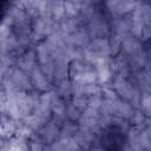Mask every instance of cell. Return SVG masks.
I'll list each match as a JSON object with an SVG mask.
<instances>
[{
	"label": "cell",
	"mask_w": 151,
	"mask_h": 151,
	"mask_svg": "<svg viewBox=\"0 0 151 151\" xmlns=\"http://www.w3.org/2000/svg\"><path fill=\"white\" fill-rule=\"evenodd\" d=\"M7 6H8V0H0V21L6 13Z\"/></svg>",
	"instance_id": "obj_2"
},
{
	"label": "cell",
	"mask_w": 151,
	"mask_h": 151,
	"mask_svg": "<svg viewBox=\"0 0 151 151\" xmlns=\"http://www.w3.org/2000/svg\"><path fill=\"white\" fill-rule=\"evenodd\" d=\"M122 131H117L116 129H111L109 132H105L103 138V144H111L109 147H118L122 145L123 142V134Z\"/></svg>",
	"instance_id": "obj_1"
}]
</instances>
